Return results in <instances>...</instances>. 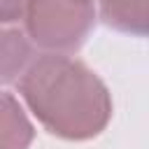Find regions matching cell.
<instances>
[{"label": "cell", "mask_w": 149, "mask_h": 149, "mask_svg": "<svg viewBox=\"0 0 149 149\" xmlns=\"http://www.w3.org/2000/svg\"><path fill=\"white\" fill-rule=\"evenodd\" d=\"M102 16L109 26L142 35L147 26V9L137 0H102Z\"/></svg>", "instance_id": "cell-1"}, {"label": "cell", "mask_w": 149, "mask_h": 149, "mask_svg": "<svg viewBox=\"0 0 149 149\" xmlns=\"http://www.w3.org/2000/svg\"><path fill=\"white\" fill-rule=\"evenodd\" d=\"M23 0H0V21H14L21 12Z\"/></svg>", "instance_id": "cell-2"}]
</instances>
